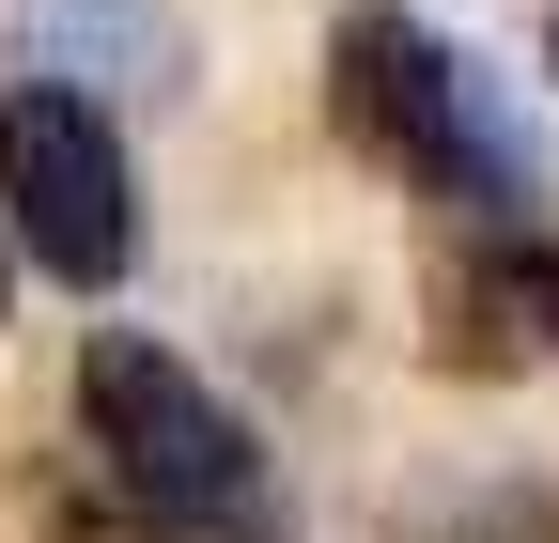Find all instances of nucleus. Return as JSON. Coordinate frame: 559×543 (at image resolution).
Masks as SVG:
<instances>
[{"label":"nucleus","mask_w":559,"mask_h":543,"mask_svg":"<svg viewBox=\"0 0 559 543\" xmlns=\"http://www.w3.org/2000/svg\"><path fill=\"white\" fill-rule=\"evenodd\" d=\"M79 420H94L109 482L156 512V528H187V543H264V528H280V512H264V450H249V420H234V403L202 388L171 342L109 326V342L79 358Z\"/></svg>","instance_id":"obj_1"},{"label":"nucleus","mask_w":559,"mask_h":543,"mask_svg":"<svg viewBox=\"0 0 559 543\" xmlns=\"http://www.w3.org/2000/svg\"><path fill=\"white\" fill-rule=\"evenodd\" d=\"M342 124H358L373 156H404L419 186H466V202H498V218H528V141H513V109L498 79L451 47V32H419V16H342Z\"/></svg>","instance_id":"obj_2"},{"label":"nucleus","mask_w":559,"mask_h":543,"mask_svg":"<svg viewBox=\"0 0 559 543\" xmlns=\"http://www.w3.org/2000/svg\"><path fill=\"white\" fill-rule=\"evenodd\" d=\"M0 218L32 233L47 280H79V295L124 280V249H140V186H124V141H109L94 94H62V79L0 94Z\"/></svg>","instance_id":"obj_3"}]
</instances>
